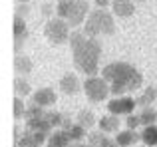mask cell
<instances>
[{"mask_svg": "<svg viewBox=\"0 0 157 147\" xmlns=\"http://www.w3.org/2000/svg\"><path fill=\"white\" fill-rule=\"evenodd\" d=\"M70 48H72L76 70L82 72L84 76H96L100 70V56H101V46L98 38H90L84 32H72Z\"/></svg>", "mask_w": 157, "mask_h": 147, "instance_id": "6da1fadb", "label": "cell"}, {"mask_svg": "<svg viewBox=\"0 0 157 147\" xmlns=\"http://www.w3.org/2000/svg\"><path fill=\"white\" fill-rule=\"evenodd\" d=\"M101 77L109 84L113 96H127L143 85V76L133 64L127 62H111L101 70Z\"/></svg>", "mask_w": 157, "mask_h": 147, "instance_id": "7a4b0ae2", "label": "cell"}, {"mask_svg": "<svg viewBox=\"0 0 157 147\" xmlns=\"http://www.w3.org/2000/svg\"><path fill=\"white\" fill-rule=\"evenodd\" d=\"M84 32L90 38H100V36H113L115 34V22L113 14L105 10V8H96L88 14L84 22Z\"/></svg>", "mask_w": 157, "mask_h": 147, "instance_id": "3957f363", "label": "cell"}, {"mask_svg": "<svg viewBox=\"0 0 157 147\" xmlns=\"http://www.w3.org/2000/svg\"><path fill=\"white\" fill-rule=\"evenodd\" d=\"M56 12L60 18H64L72 28L84 26L86 18L90 14V4L86 0H58Z\"/></svg>", "mask_w": 157, "mask_h": 147, "instance_id": "277c9868", "label": "cell"}, {"mask_svg": "<svg viewBox=\"0 0 157 147\" xmlns=\"http://www.w3.org/2000/svg\"><path fill=\"white\" fill-rule=\"evenodd\" d=\"M44 36L46 40L54 46H62V44H68L70 42V24L66 22L64 18H50L44 26Z\"/></svg>", "mask_w": 157, "mask_h": 147, "instance_id": "5b68a950", "label": "cell"}, {"mask_svg": "<svg viewBox=\"0 0 157 147\" xmlns=\"http://www.w3.org/2000/svg\"><path fill=\"white\" fill-rule=\"evenodd\" d=\"M84 93L92 104H101L107 100V96L111 93L109 84L100 76H88L84 81Z\"/></svg>", "mask_w": 157, "mask_h": 147, "instance_id": "8992f818", "label": "cell"}, {"mask_svg": "<svg viewBox=\"0 0 157 147\" xmlns=\"http://www.w3.org/2000/svg\"><path fill=\"white\" fill-rule=\"evenodd\" d=\"M137 105V101L129 96H115L113 100L107 101V111L115 115H131Z\"/></svg>", "mask_w": 157, "mask_h": 147, "instance_id": "52a82bcc", "label": "cell"}, {"mask_svg": "<svg viewBox=\"0 0 157 147\" xmlns=\"http://www.w3.org/2000/svg\"><path fill=\"white\" fill-rule=\"evenodd\" d=\"M58 101V93L52 88H40L32 93V104L40 105V107H52Z\"/></svg>", "mask_w": 157, "mask_h": 147, "instance_id": "ba28073f", "label": "cell"}, {"mask_svg": "<svg viewBox=\"0 0 157 147\" xmlns=\"http://www.w3.org/2000/svg\"><path fill=\"white\" fill-rule=\"evenodd\" d=\"M58 85H60V92L66 93V96H74V93H78L80 89H84V84H80L78 76L76 74H70V72L60 77Z\"/></svg>", "mask_w": 157, "mask_h": 147, "instance_id": "9c48e42d", "label": "cell"}, {"mask_svg": "<svg viewBox=\"0 0 157 147\" xmlns=\"http://www.w3.org/2000/svg\"><path fill=\"white\" fill-rule=\"evenodd\" d=\"M28 38V28H26V20L22 16L16 14L14 16V50L20 52V46H24Z\"/></svg>", "mask_w": 157, "mask_h": 147, "instance_id": "30bf717a", "label": "cell"}, {"mask_svg": "<svg viewBox=\"0 0 157 147\" xmlns=\"http://www.w3.org/2000/svg\"><path fill=\"white\" fill-rule=\"evenodd\" d=\"M111 12L117 18H131L135 14L133 0H113L111 2Z\"/></svg>", "mask_w": 157, "mask_h": 147, "instance_id": "8fae6325", "label": "cell"}, {"mask_svg": "<svg viewBox=\"0 0 157 147\" xmlns=\"http://www.w3.org/2000/svg\"><path fill=\"white\" fill-rule=\"evenodd\" d=\"M137 141H141V133H137L135 129H123V131L115 133V143L119 147H133Z\"/></svg>", "mask_w": 157, "mask_h": 147, "instance_id": "7c38bea8", "label": "cell"}, {"mask_svg": "<svg viewBox=\"0 0 157 147\" xmlns=\"http://www.w3.org/2000/svg\"><path fill=\"white\" fill-rule=\"evenodd\" d=\"M72 145H74V141L70 139L68 131L62 127L56 129L54 133H50V137L46 141V147H72Z\"/></svg>", "mask_w": 157, "mask_h": 147, "instance_id": "4fadbf2b", "label": "cell"}, {"mask_svg": "<svg viewBox=\"0 0 157 147\" xmlns=\"http://www.w3.org/2000/svg\"><path fill=\"white\" fill-rule=\"evenodd\" d=\"M119 125H121V121H119V115H115V113H107L101 119H98V127L104 133H117Z\"/></svg>", "mask_w": 157, "mask_h": 147, "instance_id": "5bb4252c", "label": "cell"}, {"mask_svg": "<svg viewBox=\"0 0 157 147\" xmlns=\"http://www.w3.org/2000/svg\"><path fill=\"white\" fill-rule=\"evenodd\" d=\"M88 143L90 147H119L115 143V139H109L107 133L100 131V133H90L88 135Z\"/></svg>", "mask_w": 157, "mask_h": 147, "instance_id": "9a60e30c", "label": "cell"}, {"mask_svg": "<svg viewBox=\"0 0 157 147\" xmlns=\"http://www.w3.org/2000/svg\"><path fill=\"white\" fill-rule=\"evenodd\" d=\"M135 101H137L139 107H147V105L155 104V101H157V89L153 88V85H147V88L135 97Z\"/></svg>", "mask_w": 157, "mask_h": 147, "instance_id": "2e32d148", "label": "cell"}, {"mask_svg": "<svg viewBox=\"0 0 157 147\" xmlns=\"http://www.w3.org/2000/svg\"><path fill=\"white\" fill-rule=\"evenodd\" d=\"M32 68H34V64H32V60L28 58L26 54H18L14 58V70H16V74L26 76V74L32 72Z\"/></svg>", "mask_w": 157, "mask_h": 147, "instance_id": "e0dca14e", "label": "cell"}, {"mask_svg": "<svg viewBox=\"0 0 157 147\" xmlns=\"http://www.w3.org/2000/svg\"><path fill=\"white\" fill-rule=\"evenodd\" d=\"M141 143L149 145V147H157V125H145L141 129Z\"/></svg>", "mask_w": 157, "mask_h": 147, "instance_id": "ac0fdd59", "label": "cell"}, {"mask_svg": "<svg viewBox=\"0 0 157 147\" xmlns=\"http://www.w3.org/2000/svg\"><path fill=\"white\" fill-rule=\"evenodd\" d=\"M76 123H80L82 127H86L90 131V129L98 123V119H96V115H94L90 109H82V111L78 113V117H76Z\"/></svg>", "mask_w": 157, "mask_h": 147, "instance_id": "d6986e66", "label": "cell"}, {"mask_svg": "<svg viewBox=\"0 0 157 147\" xmlns=\"http://www.w3.org/2000/svg\"><path fill=\"white\" fill-rule=\"evenodd\" d=\"M139 121H141L143 127H145V125H153L157 121V109H153L151 105L143 107L141 111H139Z\"/></svg>", "mask_w": 157, "mask_h": 147, "instance_id": "ffe728a7", "label": "cell"}, {"mask_svg": "<svg viewBox=\"0 0 157 147\" xmlns=\"http://www.w3.org/2000/svg\"><path fill=\"white\" fill-rule=\"evenodd\" d=\"M66 131H68L70 139H72L74 143H80V141L86 137V131H88V129H86V127H82L80 123H72L68 129H66Z\"/></svg>", "mask_w": 157, "mask_h": 147, "instance_id": "44dd1931", "label": "cell"}, {"mask_svg": "<svg viewBox=\"0 0 157 147\" xmlns=\"http://www.w3.org/2000/svg\"><path fill=\"white\" fill-rule=\"evenodd\" d=\"M14 92H16L18 97H26V96H30V93H34L32 88H30V84H28L26 80H20V77L14 81Z\"/></svg>", "mask_w": 157, "mask_h": 147, "instance_id": "7402d4cb", "label": "cell"}, {"mask_svg": "<svg viewBox=\"0 0 157 147\" xmlns=\"http://www.w3.org/2000/svg\"><path fill=\"white\" fill-rule=\"evenodd\" d=\"M26 105H24L22 97L16 96L14 97V119H22V117H26Z\"/></svg>", "mask_w": 157, "mask_h": 147, "instance_id": "603a6c76", "label": "cell"}, {"mask_svg": "<svg viewBox=\"0 0 157 147\" xmlns=\"http://www.w3.org/2000/svg\"><path fill=\"white\" fill-rule=\"evenodd\" d=\"M125 125L129 129H135L137 125H141V121H139V113L135 115V113H131V115H127V119H125Z\"/></svg>", "mask_w": 157, "mask_h": 147, "instance_id": "cb8c5ba5", "label": "cell"}, {"mask_svg": "<svg viewBox=\"0 0 157 147\" xmlns=\"http://www.w3.org/2000/svg\"><path fill=\"white\" fill-rule=\"evenodd\" d=\"M111 2H113V0H96V6L98 8H107V6H111Z\"/></svg>", "mask_w": 157, "mask_h": 147, "instance_id": "d4e9b609", "label": "cell"}, {"mask_svg": "<svg viewBox=\"0 0 157 147\" xmlns=\"http://www.w3.org/2000/svg\"><path fill=\"white\" fill-rule=\"evenodd\" d=\"M72 147H90V143H82V141H80V143H74Z\"/></svg>", "mask_w": 157, "mask_h": 147, "instance_id": "484cf974", "label": "cell"}, {"mask_svg": "<svg viewBox=\"0 0 157 147\" xmlns=\"http://www.w3.org/2000/svg\"><path fill=\"white\" fill-rule=\"evenodd\" d=\"M133 147H149V145H145V143H143V145H133Z\"/></svg>", "mask_w": 157, "mask_h": 147, "instance_id": "4316f807", "label": "cell"}, {"mask_svg": "<svg viewBox=\"0 0 157 147\" xmlns=\"http://www.w3.org/2000/svg\"><path fill=\"white\" fill-rule=\"evenodd\" d=\"M18 2H20V4H26V2H28V0H18Z\"/></svg>", "mask_w": 157, "mask_h": 147, "instance_id": "83f0119b", "label": "cell"}, {"mask_svg": "<svg viewBox=\"0 0 157 147\" xmlns=\"http://www.w3.org/2000/svg\"><path fill=\"white\" fill-rule=\"evenodd\" d=\"M135 2H145V0H135Z\"/></svg>", "mask_w": 157, "mask_h": 147, "instance_id": "f1b7e54d", "label": "cell"}, {"mask_svg": "<svg viewBox=\"0 0 157 147\" xmlns=\"http://www.w3.org/2000/svg\"><path fill=\"white\" fill-rule=\"evenodd\" d=\"M155 104H157V101H155Z\"/></svg>", "mask_w": 157, "mask_h": 147, "instance_id": "f546056e", "label": "cell"}]
</instances>
